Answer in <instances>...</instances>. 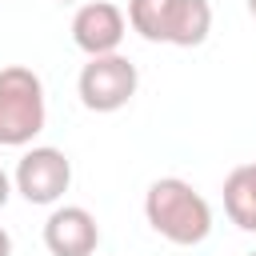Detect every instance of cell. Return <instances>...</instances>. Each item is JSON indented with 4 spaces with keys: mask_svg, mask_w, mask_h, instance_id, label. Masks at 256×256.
Instances as JSON below:
<instances>
[{
    "mask_svg": "<svg viewBox=\"0 0 256 256\" xmlns=\"http://www.w3.org/2000/svg\"><path fill=\"white\" fill-rule=\"evenodd\" d=\"M144 220L152 224L156 236H164L168 244H180V248H192V244L208 240V232H212L208 200L180 176H160L148 184Z\"/></svg>",
    "mask_w": 256,
    "mask_h": 256,
    "instance_id": "6da1fadb",
    "label": "cell"
},
{
    "mask_svg": "<svg viewBox=\"0 0 256 256\" xmlns=\"http://www.w3.org/2000/svg\"><path fill=\"white\" fill-rule=\"evenodd\" d=\"M128 24L148 44L196 48L212 32L208 0H128Z\"/></svg>",
    "mask_w": 256,
    "mask_h": 256,
    "instance_id": "7a4b0ae2",
    "label": "cell"
},
{
    "mask_svg": "<svg viewBox=\"0 0 256 256\" xmlns=\"http://www.w3.org/2000/svg\"><path fill=\"white\" fill-rule=\"evenodd\" d=\"M48 104L44 84L32 68L8 64L0 68V148H24L44 132Z\"/></svg>",
    "mask_w": 256,
    "mask_h": 256,
    "instance_id": "3957f363",
    "label": "cell"
},
{
    "mask_svg": "<svg viewBox=\"0 0 256 256\" xmlns=\"http://www.w3.org/2000/svg\"><path fill=\"white\" fill-rule=\"evenodd\" d=\"M136 84H140L136 64L120 52H108V56H88V64L80 68L76 92L88 112H120L136 96Z\"/></svg>",
    "mask_w": 256,
    "mask_h": 256,
    "instance_id": "277c9868",
    "label": "cell"
},
{
    "mask_svg": "<svg viewBox=\"0 0 256 256\" xmlns=\"http://www.w3.org/2000/svg\"><path fill=\"white\" fill-rule=\"evenodd\" d=\"M12 184L28 204H56L72 184V160L60 148H28L12 172Z\"/></svg>",
    "mask_w": 256,
    "mask_h": 256,
    "instance_id": "5b68a950",
    "label": "cell"
},
{
    "mask_svg": "<svg viewBox=\"0 0 256 256\" xmlns=\"http://www.w3.org/2000/svg\"><path fill=\"white\" fill-rule=\"evenodd\" d=\"M124 28H128V20H124V12H120L116 4H108V0H88V4H80L76 16H72V44H76L80 52H88V56H108V52L120 48Z\"/></svg>",
    "mask_w": 256,
    "mask_h": 256,
    "instance_id": "8992f818",
    "label": "cell"
},
{
    "mask_svg": "<svg viewBox=\"0 0 256 256\" xmlns=\"http://www.w3.org/2000/svg\"><path fill=\"white\" fill-rule=\"evenodd\" d=\"M100 244L96 216L80 204H64L44 220V248L52 256H92Z\"/></svg>",
    "mask_w": 256,
    "mask_h": 256,
    "instance_id": "52a82bcc",
    "label": "cell"
},
{
    "mask_svg": "<svg viewBox=\"0 0 256 256\" xmlns=\"http://www.w3.org/2000/svg\"><path fill=\"white\" fill-rule=\"evenodd\" d=\"M224 212L236 228L256 232V160L236 164L224 180Z\"/></svg>",
    "mask_w": 256,
    "mask_h": 256,
    "instance_id": "ba28073f",
    "label": "cell"
},
{
    "mask_svg": "<svg viewBox=\"0 0 256 256\" xmlns=\"http://www.w3.org/2000/svg\"><path fill=\"white\" fill-rule=\"evenodd\" d=\"M8 196H12V180H8V172L0 168V208L8 204Z\"/></svg>",
    "mask_w": 256,
    "mask_h": 256,
    "instance_id": "9c48e42d",
    "label": "cell"
},
{
    "mask_svg": "<svg viewBox=\"0 0 256 256\" xmlns=\"http://www.w3.org/2000/svg\"><path fill=\"white\" fill-rule=\"evenodd\" d=\"M0 256H12V236L0 228Z\"/></svg>",
    "mask_w": 256,
    "mask_h": 256,
    "instance_id": "30bf717a",
    "label": "cell"
},
{
    "mask_svg": "<svg viewBox=\"0 0 256 256\" xmlns=\"http://www.w3.org/2000/svg\"><path fill=\"white\" fill-rule=\"evenodd\" d=\"M244 4H248V16L256 20V0H244Z\"/></svg>",
    "mask_w": 256,
    "mask_h": 256,
    "instance_id": "8fae6325",
    "label": "cell"
},
{
    "mask_svg": "<svg viewBox=\"0 0 256 256\" xmlns=\"http://www.w3.org/2000/svg\"><path fill=\"white\" fill-rule=\"evenodd\" d=\"M56 4H80V0H56Z\"/></svg>",
    "mask_w": 256,
    "mask_h": 256,
    "instance_id": "7c38bea8",
    "label": "cell"
},
{
    "mask_svg": "<svg viewBox=\"0 0 256 256\" xmlns=\"http://www.w3.org/2000/svg\"><path fill=\"white\" fill-rule=\"evenodd\" d=\"M244 256H256V252H244Z\"/></svg>",
    "mask_w": 256,
    "mask_h": 256,
    "instance_id": "4fadbf2b",
    "label": "cell"
}]
</instances>
